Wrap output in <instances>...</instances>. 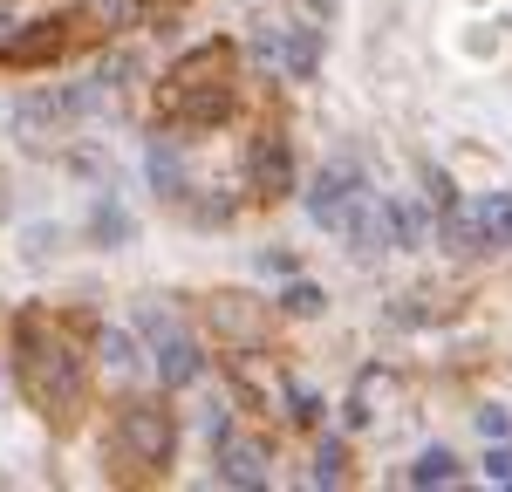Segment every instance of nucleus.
Returning <instances> with one entry per match:
<instances>
[{"mask_svg": "<svg viewBox=\"0 0 512 492\" xmlns=\"http://www.w3.org/2000/svg\"><path fill=\"white\" fill-rule=\"evenodd\" d=\"M14 376H21V397H28L48 424H69L82 410V390H89L76 342L48 322L41 308H28V315L14 322Z\"/></svg>", "mask_w": 512, "mask_h": 492, "instance_id": "nucleus-1", "label": "nucleus"}, {"mask_svg": "<svg viewBox=\"0 0 512 492\" xmlns=\"http://www.w3.org/2000/svg\"><path fill=\"white\" fill-rule=\"evenodd\" d=\"M233 48L226 41H198L192 55H178L158 82V110L164 123H185V130H205V123L226 117V103H233Z\"/></svg>", "mask_w": 512, "mask_h": 492, "instance_id": "nucleus-2", "label": "nucleus"}, {"mask_svg": "<svg viewBox=\"0 0 512 492\" xmlns=\"http://www.w3.org/2000/svg\"><path fill=\"white\" fill-rule=\"evenodd\" d=\"M171 445H178V424L164 404H123L117 410V451L144 472H164L171 465Z\"/></svg>", "mask_w": 512, "mask_h": 492, "instance_id": "nucleus-3", "label": "nucleus"}, {"mask_svg": "<svg viewBox=\"0 0 512 492\" xmlns=\"http://www.w3.org/2000/svg\"><path fill=\"white\" fill-rule=\"evenodd\" d=\"M144 335H151V356H158V383L164 390H192L198 376H205V356H198L192 335L178 328V315L144 308Z\"/></svg>", "mask_w": 512, "mask_h": 492, "instance_id": "nucleus-4", "label": "nucleus"}, {"mask_svg": "<svg viewBox=\"0 0 512 492\" xmlns=\"http://www.w3.org/2000/svg\"><path fill=\"white\" fill-rule=\"evenodd\" d=\"M362 199H369L362 171H355V164H328L315 185H308V219H315V226H328V233H342V226H349V212Z\"/></svg>", "mask_w": 512, "mask_h": 492, "instance_id": "nucleus-5", "label": "nucleus"}, {"mask_svg": "<svg viewBox=\"0 0 512 492\" xmlns=\"http://www.w3.org/2000/svg\"><path fill=\"white\" fill-rule=\"evenodd\" d=\"M69 28H76V21H35L28 35L0 41V62H7V69H41V62H55V55L69 48Z\"/></svg>", "mask_w": 512, "mask_h": 492, "instance_id": "nucleus-6", "label": "nucleus"}, {"mask_svg": "<svg viewBox=\"0 0 512 492\" xmlns=\"http://www.w3.org/2000/svg\"><path fill=\"white\" fill-rule=\"evenodd\" d=\"M253 192H267V199L294 192V151H287V137H274V130L253 144Z\"/></svg>", "mask_w": 512, "mask_h": 492, "instance_id": "nucleus-7", "label": "nucleus"}, {"mask_svg": "<svg viewBox=\"0 0 512 492\" xmlns=\"http://www.w3.org/2000/svg\"><path fill=\"white\" fill-rule=\"evenodd\" d=\"M274 62L280 76H294V82H308L321 69V28H280V41H274Z\"/></svg>", "mask_w": 512, "mask_h": 492, "instance_id": "nucleus-8", "label": "nucleus"}, {"mask_svg": "<svg viewBox=\"0 0 512 492\" xmlns=\"http://www.w3.org/2000/svg\"><path fill=\"white\" fill-rule=\"evenodd\" d=\"M219 486H239V492H260V486H267V458H260V445L219 438Z\"/></svg>", "mask_w": 512, "mask_h": 492, "instance_id": "nucleus-9", "label": "nucleus"}, {"mask_svg": "<svg viewBox=\"0 0 512 492\" xmlns=\"http://www.w3.org/2000/svg\"><path fill=\"white\" fill-rule=\"evenodd\" d=\"M76 21L96 35H130L144 21V0H76Z\"/></svg>", "mask_w": 512, "mask_h": 492, "instance_id": "nucleus-10", "label": "nucleus"}, {"mask_svg": "<svg viewBox=\"0 0 512 492\" xmlns=\"http://www.w3.org/2000/svg\"><path fill=\"white\" fill-rule=\"evenodd\" d=\"M472 226L485 246H512V192H485L472 205Z\"/></svg>", "mask_w": 512, "mask_h": 492, "instance_id": "nucleus-11", "label": "nucleus"}, {"mask_svg": "<svg viewBox=\"0 0 512 492\" xmlns=\"http://www.w3.org/2000/svg\"><path fill=\"white\" fill-rule=\"evenodd\" d=\"M151 185H158V199H185V158H178V144H151Z\"/></svg>", "mask_w": 512, "mask_h": 492, "instance_id": "nucleus-12", "label": "nucleus"}, {"mask_svg": "<svg viewBox=\"0 0 512 492\" xmlns=\"http://www.w3.org/2000/svg\"><path fill=\"white\" fill-rule=\"evenodd\" d=\"M458 479V458L444 445H431V451H417V465H410V486H451Z\"/></svg>", "mask_w": 512, "mask_h": 492, "instance_id": "nucleus-13", "label": "nucleus"}, {"mask_svg": "<svg viewBox=\"0 0 512 492\" xmlns=\"http://www.w3.org/2000/svg\"><path fill=\"white\" fill-rule=\"evenodd\" d=\"M103 363H110V376H137V342H130V328H110L103 335Z\"/></svg>", "mask_w": 512, "mask_h": 492, "instance_id": "nucleus-14", "label": "nucleus"}, {"mask_svg": "<svg viewBox=\"0 0 512 492\" xmlns=\"http://www.w3.org/2000/svg\"><path fill=\"white\" fill-rule=\"evenodd\" d=\"M342 479H349V451L328 438V445L315 451V486H342Z\"/></svg>", "mask_w": 512, "mask_h": 492, "instance_id": "nucleus-15", "label": "nucleus"}, {"mask_svg": "<svg viewBox=\"0 0 512 492\" xmlns=\"http://www.w3.org/2000/svg\"><path fill=\"white\" fill-rule=\"evenodd\" d=\"M390 205H396V246H424L431 240V226H424L417 205H403V199H390Z\"/></svg>", "mask_w": 512, "mask_h": 492, "instance_id": "nucleus-16", "label": "nucleus"}, {"mask_svg": "<svg viewBox=\"0 0 512 492\" xmlns=\"http://www.w3.org/2000/svg\"><path fill=\"white\" fill-rule=\"evenodd\" d=\"M280 308H287V315H321V308H328V294H321L315 281H294L287 294H280Z\"/></svg>", "mask_w": 512, "mask_h": 492, "instance_id": "nucleus-17", "label": "nucleus"}, {"mask_svg": "<svg viewBox=\"0 0 512 492\" xmlns=\"http://www.w3.org/2000/svg\"><path fill=\"white\" fill-rule=\"evenodd\" d=\"M96 240H130V219H123V205H96Z\"/></svg>", "mask_w": 512, "mask_h": 492, "instance_id": "nucleus-18", "label": "nucleus"}, {"mask_svg": "<svg viewBox=\"0 0 512 492\" xmlns=\"http://www.w3.org/2000/svg\"><path fill=\"white\" fill-rule=\"evenodd\" d=\"M506 431H512V417H506L499 404H485V410H478V438H485V445H499Z\"/></svg>", "mask_w": 512, "mask_h": 492, "instance_id": "nucleus-19", "label": "nucleus"}, {"mask_svg": "<svg viewBox=\"0 0 512 492\" xmlns=\"http://www.w3.org/2000/svg\"><path fill=\"white\" fill-rule=\"evenodd\" d=\"M485 479H499V486H512V445L499 438V445L485 451Z\"/></svg>", "mask_w": 512, "mask_h": 492, "instance_id": "nucleus-20", "label": "nucleus"}, {"mask_svg": "<svg viewBox=\"0 0 512 492\" xmlns=\"http://www.w3.org/2000/svg\"><path fill=\"white\" fill-rule=\"evenodd\" d=\"M294 417H301V424H315V417H321V397H315V390H301V383H294Z\"/></svg>", "mask_w": 512, "mask_h": 492, "instance_id": "nucleus-21", "label": "nucleus"}, {"mask_svg": "<svg viewBox=\"0 0 512 492\" xmlns=\"http://www.w3.org/2000/svg\"><path fill=\"white\" fill-rule=\"evenodd\" d=\"M7 28H14V14H7V0H0V41H7Z\"/></svg>", "mask_w": 512, "mask_h": 492, "instance_id": "nucleus-22", "label": "nucleus"}, {"mask_svg": "<svg viewBox=\"0 0 512 492\" xmlns=\"http://www.w3.org/2000/svg\"><path fill=\"white\" fill-rule=\"evenodd\" d=\"M308 7H315V14H328V7H342V0H308Z\"/></svg>", "mask_w": 512, "mask_h": 492, "instance_id": "nucleus-23", "label": "nucleus"}]
</instances>
